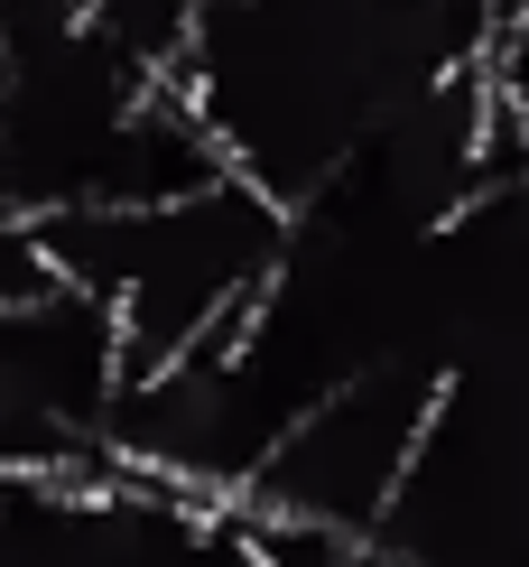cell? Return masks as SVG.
<instances>
[{
    "label": "cell",
    "mask_w": 529,
    "mask_h": 567,
    "mask_svg": "<svg viewBox=\"0 0 529 567\" xmlns=\"http://www.w3.org/2000/svg\"><path fill=\"white\" fill-rule=\"evenodd\" d=\"M56 10H75V0H56Z\"/></svg>",
    "instance_id": "cell-5"
},
{
    "label": "cell",
    "mask_w": 529,
    "mask_h": 567,
    "mask_svg": "<svg viewBox=\"0 0 529 567\" xmlns=\"http://www.w3.org/2000/svg\"><path fill=\"white\" fill-rule=\"evenodd\" d=\"M427 410H437V363H418V353L353 363L344 382H325L279 429V446L251 465L242 503L317 512V522L372 539L381 512H391V493H400V475H408V456H418V437H427Z\"/></svg>",
    "instance_id": "cell-1"
},
{
    "label": "cell",
    "mask_w": 529,
    "mask_h": 567,
    "mask_svg": "<svg viewBox=\"0 0 529 567\" xmlns=\"http://www.w3.org/2000/svg\"><path fill=\"white\" fill-rule=\"evenodd\" d=\"M353 567H408V558H391V549H363V558H353Z\"/></svg>",
    "instance_id": "cell-4"
},
{
    "label": "cell",
    "mask_w": 529,
    "mask_h": 567,
    "mask_svg": "<svg viewBox=\"0 0 529 567\" xmlns=\"http://www.w3.org/2000/svg\"><path fill=\"white\" fill-rule=\"evenodd\" d=\"M205 10L214 0H75V29L103 47L122 75L167 84V75H186V56H196Z\"/></svg>",
    "instance_id": "cell-2"
},
{
    "label": "cell",
    "mask_w": 529,
    "mask_h": 567,
    "mask_svg": "<svg viewBox=\"0 0 529 567\" xmlns=\"http://www.w3.org/2000/svg\"><path fill=\"white\" fill-rule=\"evenodd\" d=\"M224 530L251 549V567H353L372 549V539H353V530H334L317 522V512H279V503H242L232 493L224 503Z\"/></svg>",
    "instance_id": "cell-3"
}]
</instances>
